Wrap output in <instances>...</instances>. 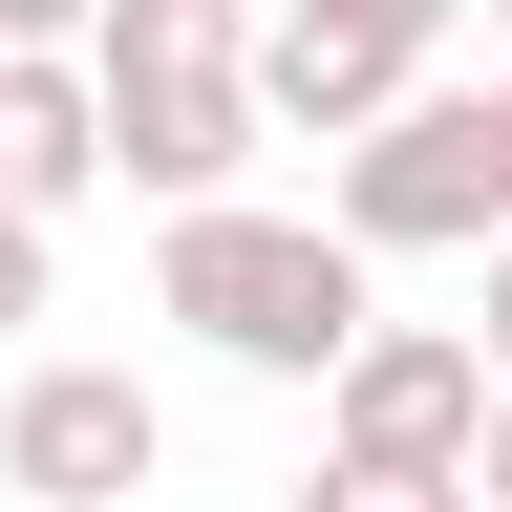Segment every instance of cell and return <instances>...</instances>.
<instances>
[{
    "mask_svg": "<svg viewBox=\"0 0 512 512\" xmlns=\"http://www.w3.org/2000/svg\"><path fill=\"white\" fill-rule=\"evenodd\" d=\"M150 299L214 342L235 384H320L363 342V299H384V256L342 214H256V192H171V235H150Z\"/></svg>",
    "mask_w": 512,
    "mask_h": 512,
    "instance_id": "1",
    "label": "cell"
},
{
    "mask_svg": "<svg viewBox=\"0 0 512 512\" xmlns=\"http://www.w3.org/2000/svg\"><path fill=\"white\" fill-rule=\"evenodd\" d=\"M86 64V128L128 192H235L256 171V64H235V0H86L64 22Z\"/></svg>",
    "mask_w": 512,
    "mask_h": 512,
    "instance_id": "2",
    "label": "cell"
},
{
    "mask_svg": "<svg viewBox=\"0 0 512 512\" xmlns=\"http://www.w3.org/2000/svg\"><path fill=\"white\" fill-rule=\"evenodd\" d=\"M320 214H342L363 256H470L512 214V150H491V86H384L342 128V171H320Z\"/></svg>",
    "mask_w": 512,
    "mask_h": 512,
    "instance_id": "3",
    "label": "cell"
},
{
    "mask_svg": "<svg viewBox=\"0 0 512 512\" xmlns=\"http://www.w3.org/2000/svg\"><path fill=\"white\" fill-rule=\"evenodd\" d=\"M150 470H171V406L128 363H22L0 384V491L22 512H128Z\"/></svg>",
    "mask_w": 512,
    "mask_h": 512,
    "instance_id": "4",
    "label": "cell"
},
{
    "mask_svg": "<svg viewBox=\"0 0 512 512\" xmlns=\"http://www.w3.org/2000/svg\"><path fill=\"white\" fill-rule=\"evenodd\" d=\"M427 43H448V0H278V22H235L256 128H320V150H342L384 86H427Z\"/></svg>",
    "mask_w": 512,
    "mask_h": 512,
    "instance_id": "5",
    "label": "cell"
},
{
    "mask_svg": "<svg viewBox=\"0 0 512 512\" xmlns=\"http://www.w3.org/2000/svg\"><path fill=\"white\" fill-rule=\"evenodd\" d=\"M470 406H491V342L470 320H384L320 363V448H406V470H470Z\"/></svg>",
    "mask_w": 512,
    "mask_h": 512,
    "instance_id": "6",
    "label": "cell"
},
{
    "mask_svg": "<svg viewBox=\"0 0 512 512\" xmlns=\"http://www.w3.org/2000/svg\"><path fill=\"white\" fill-rule=\"evenodd\" d=\"M86 171H107V128H86V64H64V43H0V214H64Z\"/></svg>",
    "mask_w": 512,
    "mask_h": 512,
    "instance_id": "7",
    "label": "cell"
},
{
    "mask_svg": "<svg viewBox=\"0 0 512 512\" xmlns=\"http://www.w3.org/2000/svg\"><path fill=\"white\" fill-rule=\"evenodd\" d=\"M299 512H470V470H406V448H320Z\"/></svg>",
    "mask_w": 512,
    "mask_h": 512,
    "instance_id": "8",
    "label": "cell"
},
{
    "mask_svg": "<svg viewBox=\"0 0 512 512\" xmlns=\"http://www.w3.org/2000/svg\"><path fill=\"white\" fill-rule=\"evenodd\" d=\"M43 320V214H0V342Z\"/></svg>",
    "mask_w": 512,
    "mask_h": 512,
    "instance_id": "9",
    "label": "cell"
},
{
    "mask_svg": "<svg viewBox=\"0 0 512 512\" xmlns=\"http://www.w3.org/2000/svg\"><path fill=\"white\" fill-rule=\"evenodd\" d=\"M470 512H512V384L470 406Z\"/></svg>",
    "mask_w": 512,
    "mask_h": 512,
    "instance_id": "10",
    "label": "cell"
},
{
    "mask_svg": "<svg viewBox=\"0 0 512 512\" xmlns=\"http://www.w3.org/2000/svg\"><path fill=\"white\" fill-rule=\"evenodd\" d=\"M470 256H491V320H470V342H491V384H512V214H491Z\"/></svg>",
    "mask_w": 512,
    "mask_h": 512,
    "instance_id": "11",
    "label": "cell"
},
{
    "mask_svg": "<svg viewBox=\"0 0 512 512\" xmlns=\"http://www.w3.org/2000/svg\"><path fill=\"white\" fill-rule=\"evenodd\" d=\"M64 22H86V0H0V43H64Z\"/></svg>",
    "mask_w": 512,
    "mask_h": 512,
    "instance_id": "12",
    "label": "cell"
},
{
    "mask_svg": "<svg viewBox=\"0 0 512 512\" xmlns=\"http://www.w3.org/2000/svg\"><path fill=\"white\" fill-rule=\"evenodd\" d=\"M491 150H512V86H491Z\"/></svg>",
    "mask_w": 512,
    "mask_h": 512,
    "instance_id": "13",
    "label": "cell"
},
{
    "mask_svg": "<svg viewBox=\"0 0 512 512\" xmlns=\"http://www.w3.org/2000/svg\"><path fill=\"white\" fill-rule=\"evenodd\" d=\"M491 22H512V0H491Z\"/></svg>",
    "mask_w": 512,
    "mask_h": 512,
    "instance_id": "14",
    "label": "cell"
}]
</instances>
